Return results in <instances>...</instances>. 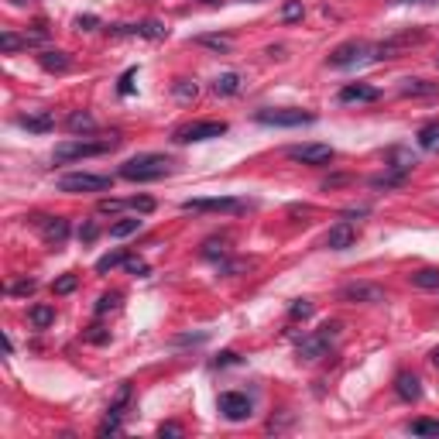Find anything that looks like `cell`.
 Segmentation results:
<instances>
[{
  "mask_svg": "<svg viewBox=\"0 0 439 439\" xmlns=\"http://www.w3.org/2000/svg\"><path fill=\"white\" fill-rule=\"evenodd\" d=\"M165 175H172V158L165 155H134L120 165V179L127 182H155Z\"/></svg>",
  "mask_w": 439,
  "mask_h": 439,
  "instance_id": "1",
  "label": "cell"
},
{
  "mask_svg": "<svg viewBox=\"0 0 439 439\" xmlns=\"http://www.w3.org/2000/svg\"><path fill=\"white\" fill-rule=\"evenodd\" d=\"M120 144V137H103V141H89V137H69V141H62V144H55V155L52 158L59 161V165H66V161H76V158H96V155H107V151H114Z\"/></svg>",
  "mask_w": 439,
  "mask_h": 439,
  "instance_id": "2",
  "label": "cell"
},
{
  "mask_svg": "<svg viewBox=\"0 0 439 439\" xmlns=\"http://www.w3.org/2000/svg\"><path fill=\"white\" fill-rule=\"evenodd\" d=\"M340 322H326L320 326L316 333H309L302 343H299V360H306V364H313V360H322L329 350H333V343L340 340Z\"/></svg>",
  "mask_w": 439,
  "mask_h": 439,
  "instance_id": "3",
  "label": "cell"
},
{
  "mask_svg": "<svg viewBox=\"0 0 439 439\" xmlns=\"http://www.w3.org/2000/svg\"><path fill=\"white\" fill-rule=\"evenodd\" d=\"M55 186H59V193H107V189H114V175L73 172V175H62Z\"/></svg>",
  "mask_w": 439,
  "mask_h": 439,
  "instance_id": "4",
  "label": "cell"
},
{
  "mask_svg": "<svg viewBox=\"0 0 439 439\" xmlns=\"http://www.w3.org/2000/svg\"><path fill=\"white\" fill-rule=\"evenodd\" d=\"M258 124H268V127H302V124H313L316 114H306V110H295V107H261L254 114Z\"/></svg>",
  "mask_w": 439,
  "mask_h": 439,
  "instance_id": "5",
  "label": "cell"
},
{
  "mask_svg": "<svg viewBox=\"0 0 439 439\" xmlns=\"http://www.w3.org/2000/svg\"><path fill=\"white\" fill-rule=\"evenodd\" d=\"M230 127L227 120H196V124H186L175 131V141L179 144H189V141H213V137H223Z\"/></svg>",
  "mask_w": 439,
  "mask_h": 439,
  "instance_id": "6",
  "label": "cell"
},
{
  "mask_svg": "<svg viewBox=\"0 0 439 439\" xmlns=\"http://www.w3.org/2000/svg\"><path fill=\"white\" fill-rule=\"evenodd\" d=\"M254 202L247 200H230V196H220V200H186L182 209L186 213H247Z\"/></svg>",
  "mask_w": 439,
  "mask_h": 439,
  "instance_id": "7",
  "label": "cell"
},
{
  "mask_svg": "<svg viewBox=\"0 0 439 439\" xmlns=\"http://www.w3.org/2000/svg\"><path fill=\"white\" fill-rule=\"evenodd\" d=\"M340 302H364V306H378L385 302V288L371 285V281H350L340 288Z\"/></svg>",
  "mask_w": 439,
  "mask_h": 439,
  "instance_id": "8",
  "label": "cell"
},
{
  "mask_svg": "<svg viewBox=\"0 0 439 439\" xmlns=\"http://www.w3.org/2000/svg\"><path fill=\"white\" fill-rule=\"evenodd\" d=\"M285 155L292 161L313 165V168H322V165H329V161L336 158V151H333L329 144H295V148H288Z\"/></svg>",
  "mask_w": 439,
  "mask_h": 439,
  "instance_id": "9",
  "label": "cell"
},
{
  "mask_svg": "<svg viewBox=\"0 0 439 439\" xmlns=\"http://www.w3.org/2000/svg\"><path fill=\"white\" fill-rule=\"evenodd\" d=\"M374 45H367V41H343V45H336L333 52H329V66L333 69H347V66H354V62H360L367 52H371Z\"/></svg>",
  "mask_w": 439,
  "mask_h": 439,
  "instance_id": "10",
  "label": "cell"
},
{
  "mask_svg": "<svg viewBox=\"0 0 439 439\" xmlns=\"http://www.w3.org/2000/svg\"><path fill=\"white\" fill-rule=\"evenodd\" d=\"M216 408H220L223 419H230V422H244V419H251V399L240 395V392H223L220 401H216Z\"/></svg>",
  "mask_w": 439,
  "mask_h": 439,
  "instance_id": "11",
  "label": "cell"
},
{
  "mask_svg": "<svg viewBox=\"0 0 439 439\" xmlns=\"http://www.w3.org/2000/svg\"><path fill=\"white\" fill-rule=\"evenodd\" d=\"M35 227L45 234V244H52V247H62L69 240V220H62V216H35Z\"/></svg>",
  "mask_w": 439,
  "mask_h": 439,
  "instance_id": "12",
  "label": "cell"
},
{
  "mask_svg": "<svg viewBox=\"0 0 439 439\" xmlns=\"http://www.w3.org/2000/svg\"><path fill=\"white\" fill-rule=\"evenodd\" d=\"M374 100H381V89L371 82H350L340 89V103H374Z\"/></svg>",
  "mask_w": 439,
  "mask_h": 439,
  "instance_id": "13",
  "label": "cell"
},
{
  "mask_svg": "<svg viewBox=\"0 0 439 439\" xmlns=\"http://www.w3.org/2000/svg\"><path fill=\"white\" fill-rule=\"evenodd\" d=\"M354 244H357V230L350 227V220L329 227V234H326V247H329V251H347V247H354Z\"/></svg>",
  "mask_w": 439,
  "mask_h": 439,
  "instance_id": "14",
  "label": "cell"
},
{
  "mask_svg": "<svg viewBox=\"0 0 439 439\" xmlns=\"http://www.w3.org/2000/svg\"><path fill=\"white\" fill-rule=\"evenodd\" d=\"M38 66L45 73H69L73 69V55L62 52V48H45L38 55Z\"/></svg>",
  "mask_w": 439,
  "mask_h": 439,
  "instance_id": "15",
  "label": "cell"
},
{
  "mask_svg": "<svg viewBox=\"0 0 439 439\" xmlns=\"http://www.w3.org/2000/svg\"><path fill=\"white\" fill-rule=\"evenodd\" d=\"M395 395H399L401 401H419L422 399V381H419L415 374L401 371L399 378H395Z\"/></svg>",
  "mask_w": 439,
  "mask_h": 439,
  "instance_id": "16",
  "label": "cell"
},
{
  "mask_svg": "<svg viewBox=\"0 0 439 439\" xmlns=\"http://www.w3.org/2000/svg\"><path fill=\"white\" fill-rule=\"evenodd\" d=\"M21 127H28V131H35V134H48L52 127H55V117L48 114V110H41V114H24V117H17Z\"/></svg>",
  "mask_w": 439,
  "mask_h": 439,
  "instance_id": "17",
  "label": "cell"
},
{
  "mask_svg": "<svg viewBox=\"0 0 439 439\" xmlns=\"http://www.w3.org/2000/svg\"><path fill=\"white\" fill-rule=\"evenodd\" d=\"M401 96H439V82H426V80H405L399 89Z\"/></svg>",
  "mask_w": 439,
  "mask_h": 439,
  "instance_id": "18",
  "label": "cell"
},
{
  "mask_svg": "<svg viewBox=\"0 0 439 439\" xmlns=\"http://www.w3.org/2000/svg\"><path fill=\"white\" fill-rule=\"evenodd\" d=\"M66 127H69L73 134H82V137H86V134H93V131H96V120L89 117L86 110H76V114H69Z\"/></svg>",
  "mask_w": 439,
  "mask_h": 439,
  "instance_id": "19",
  "label": "cell"
},
{
  "mask_svg": "<svg viewBox=\"0 0 439 439\" xmlns=\"http://www.w3.org/2000/svg\"><path fill=\"white\" fill-rule=\"evenodd\" d=\"M237 89H240V76H237V73H220L216 82H213V93H216V96H234Z\"/></svg>",
  "mask_w": 439,
  "mask_h": 439,
  "instance_id": "20",
  "label": "cell"
},
{
  "mask_svg": "<svg viewBox=\"0 0 439 439\" xmlns=\"http://www.w3.org/2000/svg\"><path fill=\"white\" fill-rule=\"evenodd\" d=\"M419 148H422V151H439V120L426 124V127L419 131Z\"/></svg>",
  "mask_w": 439,
  "mask_h": 439,
  "instance_id": "21",
  "label": "cell"
},
{
  "mask_svg": "<svg viewBox=\"0 0 439 439\" xmlns=\"http://www.w3.org/2000/svg\"><path fill=\"white\" fill-rule=\"evenodd\" d=\"M227 244H230L227 237H213V240H206V244H202L200 254H202V258H209V261H216V258L223 261V258L230 254V247H227Z\"/></svg>",
  "mask_w": 439,
  "mask_h": 439,
  "instance_id": "22",
  "label": "cell"
},
{
  "mask_svg": "<svg viewBox=\"0 0 439 439\" xmlns=\"http://www.w3.org/2000/svg\"><path fill=\"white\" fill-rule=\"evenodd\" d=\"M134 35L151 38V41H161L165 35H168V28H165L161 21H141V24H134Z\"/></svg>",
  "mask_w": 439,
  "mask_h": 439,
  "instance_id": "23",
  "label": "cell"
},
{
  "mask_svg": "<svg viewBox=\"0 0 439 439\" xmlns=\"http://www.w3.org/2000/svg\"><path fill=\"white\" fill-rule=\"evenodd\" d=\"M28 320H31V326H38V329L52 326V322H55V306H35V309L28 313Z\"/></svg>",
  "mask_w": 439,
  "mask_h": 439,
  "instance_id": "24",
  "label": "cell"
},
{
  "mask_svg": "<svg viewBox=\"0 0 439 439\" xmlns=\"http://www.w3.org/2000/svg\"><path fill=\"white\" fill-rule=\"evenodd\" d=\"M405 179H408V172H399V168H395V172H381V175H374L371 186H374V189H388V186H401Z\"/></svg>",
  "mask_w": 439,
  "mask_h": 439,
  "instance_id": "25",
  "label": "cell"
},
{
  "mask_svg": "<svg viewBox=\"0 0 439 439\" xmlns=\"http://www.w3.org/2000/svg\"><path fill=\"white\" fill-rule=\"evenodd\" d=\"M127 261V254L124 251H110V254H103L100 261H96V275H107V271H114L117 265H124Z\"/></svg>",
  "mask_w": 439,
  "mask_h": 439,
  "instance_id": "26",
  "label": "cell"
},
{
  "mask_svg": "<svg viewBox=\"0 0 439 439\" xmlns=\"http://www.w3.org/2000/svg\"><path fill=\"white\" fill-rule=\"evenodd\" d=\"M76 285H80V275L66 271V275H59V278L52 281V292L55 295H69V292H76Z\"/></svg>",
  "mask_w": 439,
  "mask_h": 439,
  "instance_id": "27",
  "label": "cell"
},
{
  "mask_svg": "<svg viewBox=\"0 0 439 439\" xmlns=\"http://www.w3.org/2000/svg\"><path fill=\"white\" fill-rule=\"evenodd\" d=\"M141 230V220L134 216V220H117L114 227H110V237L120 240V237H131V234H137Z\"/></svg>",
  "mask_w": 439,
  "mask_h": 439,
  "instance_id": "28",
  "label": "cell"
},
{
  "mask_svg": "<svg viewBox=\"0 0 439 439\" xmlns=\"http://www.w3.org/2000/svg\"><path fill=\"white\" fill-rule=\"evenodd\" d=\"M172 93H175V100H182V103H193V100L200 96L196 82H189V80H179L175 86H172Z\"/></svg>",
  "mask_w": 439,
  "mask_h": 439,
  "instance_id": "29",
  "label": "cell"
},
{
  "mask_svg": "<svg viewBox=\"0 0 439 439\" xmlns=\"http://www.w3.org/2000/svg\"><path fill=\"white\" fill-rule=\"evenodd\" d=\"M408 433H412V436H439V422H433V419H415V422H408Z\"/></svg>",
  "mask_w": 439,
  "mask_h": 439,
  "instance_id": "30",
  "label": "cell"
},
{
  "mask_svg": "<svg viewBox=\"0 0 439 439\" xmlns=\"http://www.w3.org/2000/svg\"><path fill=\"white\" fill-rule=\"evenodd\" d=\"M412 285H419V288H439V271L436 268H422V271L412 275Z\"/></svg>",
  "mask_w": 439,
  "mask_h": 439,
  "instance_id": "31",
  "label": "cell"
},
{
  "mask_svg": "<svg viewBox=\"0 0 439 439\" xmlns=\"http://www.w3.org/2000/svg\"><path fill=\"white\" fill-rule=\"evenodd\" d=\"M302 14H306L302 0H285V7H281V21H285V24H292V21H302Z\"/></svg>",
  "mask_w": 439,
  "mask_h": 439,
  "instance_id": "32",
  "label": "cell"
},
{
  "mask_svg": "<svg viewBox=\"0 0 439 439\" xmlns=\"http://www.w3.org/2000/svg\"><path fill=\"white\" fill-rule=\"evenodd\" d=\"M120 309V292H107V295H100V302H96V316H107V313H117Z\"/></svg>",
  "mask_w": 439,
  "mask_h": 439,
  "instance_id": "33",
  "label": "cell"
},
{
  "mask_svg": "<svg viewBox=\"0 0 439 439\" xmlns=\"http://www.w3.org/2000/svg\"><path fill=\"white\" fill-rule=\"evenodd\" d=\"M196 45L202 48H213V52H230V38H220V35H200Z\"/></svg>",
  "mask_w": 439,
  "mask_h": 439,
  "instance_id": "34",
  "label": "cell"
},
{
  "mask_svg": "<svg viewBox=\"0 0 439 439\" xmlns=\"http://www.w3.org/2000/svg\"><path fill=\"white\" fill-rule=\"evenodd\" d=\"M28 45H31V41L14 35V31H3V35H0V48H3V52H17V48H28Z\"/></svg>",
  "mask_w": 439,
  "mask_h": 439,
  "instance_id": "35",
  "label": "cell"
},
{
  "mask_svg": "<svg viewBox=\"0 0 439 439\" xmlns=\"http://www.w3.org/2000/svg\"><path fill=\"white\" fill-rule=\"evenodd\" d=\"M82 340H86V343H96V347H100V343H107V340H110V329H103V326L96 322V326H89V329L82 333Z\"/></svg>",
  "mask_w": 439,
  "mask_h": 439,
  "instance_id": "36",
  "label": "cell"
},
{
  "mask_svg": "<svg viewBox=\"0 0 439 439\" xmlns=\"http://www.w3.org/2000/svg\"><path fill=\"white\" fill-rule=\"evenodd\" d=\"M288 316H292V320H309V316H313V302H309V299H295V306L288 309Z\"/></svg>",
  "mask_w": 439,
  "mask_h": 439,
  "instance_id": "37",
  "label": "cell"
},
{
  "mask_svg": "<svg viewBox=\"0 0 439 439\" xmlns=\"http://www.w3.org/2000/svg\"><path fill=\"white\" fill-rule=\"evenodd\" d=\"M35 288H38V281L35 278H21V281H14V285H7L10 295H31Z\"/></svg>",
  "mask_w": 439,
  "mask_h": 439,
  "instance_id": "38",
  "label": "cell"
},
{
  "mask_svg": "<svg viewBox=\"0 0 439 439\" xmlns=\"http://www.w3.org/2000/svg\"><path fill=\"white\" fill-rule=\"evenodd\" d=\"M131 401V381H120L117 395H114V401H110V408H117V412H124V405Z\"/></svg>",
  "mask_w": 439,
  "mask_h": 439,
  "instance_id": "39",
  "label": "cell"
},
{
  "mask_svg": "<svg viewBox=\"0 0 439 439\" xmlns=\"http://www.w3.org/2000/svg\"><path fill=\"white\" fill-rule=\"evenodd\" d=\"M96 237H100V223H96V220H86L80 227V240L82 244H93Z\"/></svg>",
  "mask_w": 439,
  "mask_h": 439,
  "instance_id": "40",
  "label": "cell"
},
{
  "mask_svg": "<svg viewBox=\"0 0 439 439\" xmlns=\"http://www.w3.org/2000/svg\"><path fill=\"white\" fill-rule=\"evenodd\" d=\"M124 268H127L131 275H137V278H144V275H148V261H141V258H127V261H124Z\"/></svg>",
  "mask_w": 439,
  "mask_h": 439,
  "instance_id": "41",
  "label": "cell"
},
{
  "mask_svg": "<svg viewBox=\"0 0 439 439\" xmlns=\"http://www.w3.org/2000/svg\"><path fill=\"white\" fill-rule=\"evenodd\" d=\"M131 209H137V213H151L155 209V200H148V196H134V200H127Z\"/></svg>",
  "mask_w": 439,
  "mask_h": 439,
  "instance_id": "42",
  "label": "cell"
},
{
  "mask_svg": "<svg viewBox=\"0 0 439 439\" xmlns=\"http://www.w3.org/2000/svg\"><path fill=\"white\" fill-rule=\"evenodd\" d=\"M124 206H127V200H100L96 209H100V213H120Z\"/></svg>",
  "mask_w": 439,
  "mask_h": 439,
  "instance_id": "43",
  "label": "cell"
},
{
  "mask_svg": "<svg viewBox=\"0 0 439 439\" xmlns=\"http://www.w3.org/2000/svg\"><path fill=\"white\" fill-rule=\"evenodd\" d=\"M96 24H100L96 14H82V17H76V28H80V31H93Z\"/></svg>",
  "mask_w": 439,
  "mask_h": 439,
  "instance_id": "44",
  "label": "cell"
},
{
  "mask_svg": "<svg viewBox=\"0 0 439 439\" xmlns=\"http://www.w3.org/2000/svg\"><path fill=\"white\" fill-rule=\"evenodd\" d=\"M230 364H240V357L234 354V350H223L220 357L213 360V367H230Z\"/></svg>",
  "mask_w": 439,
  "mask_h": 439,
  "instance_id": "45",
  "label": "cell"
},
{
  "mask_svg": "<svg viewBox=\"0 0 439 439\" xmlns=\"http://www.w3.org/2000/svg\"><path fill=\"white\" fill-rule=\"evenodd\" d=\"M134 76H137V69H127V73L120 76V96H127V93L134 89V86H131V82H134Z\"/></svg>",
  "mask_w": 439,
  "mask_h": 439,
  "instance_id": "46",
  "label": "cell"
},
{
  "mask_svg": "<svg viewBox=\"0 0 439 439\" xmlns=\"http://www.w3.org/2000/svg\"><path fill=\"white\" fill-rule=\"evenodd\" d=\"M158 436H182V426H179V422H161Z\"/></svg>",
  "mask_w": 439,
  "mask_h": 439,
  "instance_id": "47",
  "label": "cell"
},
{
  "mask_svg": "<svg viewBox=\"0 0 439 439\" xmlns=\"http://www.w3.org/2000/svg\"><path fill=\"white\" fill-rule=\"evenodd\" d=\"M343 182H350V175H333V179L326 182V189H329V186H343Z\"/></svg>",
  "mask_w": 439,
  "mask_h": 439,
  "instance_id": "48",
  "label": "cell"
},
{
  "mask_svg": "<svg viewBox=\"0 0 439 439\" xmlns=\"http://www.w3.org/2000/svg\"><path fill=\"white\" fill-rule=\"evenodd\" d=\"M433 364H436V371H439V347L433 350Z\"/></svg>",
  "mask_w": 439,
  "mask_h": 439,
  "instance_id": "49",
  "label": "cell"
},
{
  "mask_svg": "<svg viewBox=\"0 0 439 439\" xmlns=\"http://www.w3.org/2000/svg\"><path fill=\"white\" fill-rule=\"evenodd\" d=\"M10 3H17V7H24V3H31V0H10Z\"/></svg>",
  "mask_w": 439,
  "mask_h": 439,
  "instance_id": "50",
  "label": "cell"
},
{
  "mask_svg": "<svg viewBox=\"0 0 439 439\" xmlns=\"http://www.w3.org/2000/svg\"><path fill=\"white\" fill-rule=\"evenodd\" d=\"M202 3H220V0H202Z\"/></svg>",
  "mask_w": 439,
  "mask_h": 439,
  "instance_id": "51",
  "label": "cell"
},
{
  "mask_svg": "<svg viewBox=\"0 0 439 439\" xmlns=\"http://www.w3.org/2000/svg\"><path fill=\"white\" fill-rule=\"evenodd\" d=\"M401 3H412V0H401Z\"/></svg>",
  "mask_w": 439,
  "mask_h": 439,
  "instance_id": "52",
  "label": "cell"
},
{
  "mask_svg": "<svg viewBox=\"0 0 439 439\" xmlns=\"http://www.w3.org/2000/svg\"><path fill=\"white\" fill-rule=\"evenodd\" d=\"M251 3H258V0H251Z\"/></svg>",
  "mask_w": 439,
  "mask_h": 439,
  "instance_id": "53",
  "label": "cell"
}]
</instances>
